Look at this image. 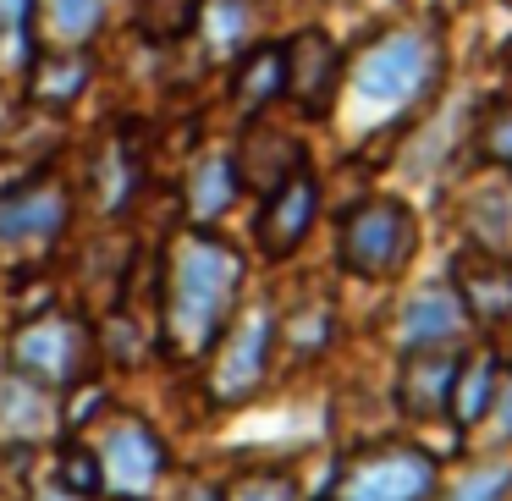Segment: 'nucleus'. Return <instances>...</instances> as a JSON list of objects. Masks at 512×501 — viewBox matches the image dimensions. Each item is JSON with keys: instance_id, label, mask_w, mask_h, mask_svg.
<instances>
[{"instance_id": "nucleus-22", "label": "nucleus", "mask_w": 512, "mask_h": 501, "mask_svg": "<svg viewBox=\"0 0 512 501\" xmlns=\"http://www.w3.org/2000/svg\"><path fill=\"white\" fill-rule=\"evenodd\" d=\"M56 490H67V496H83V501L100 496L105 479H100V457H94V446L61 441V452H56Z\"/></svg>"}, {"instance_id": "nucleus-16", "label": "nucleus", "mask_w": 512, "mask_h": 501, "mask_svg": "<svg viewBox=\"0 0 512 501\" xmlns=\"http://www.w3.org/2000/svg\"><path fill=\"white\" fill-rule=\"evenodd\" d=\"M496 386H501V364L490 353H468L457 358V375H452V402H446V419L457 430H479L496 402Z\"/></svg>"}, {"instance_id": "nucleus-6", "label": "nucleus", "mask_w": 512, "mask_h": 501, "mask_svg": "<svg viewBox=\"0 0 512 501\" xmlns=\"http://www.w3.org/2000/svg\"><path fill=\"white\" fill-rule=\"evenodd\" d=\"M72 221V193L56 171H34L17 188L0 193V248L6 254H39Z\"/></svg>"}, {"instance_id": "nucleus-10", "label": "nucleus", "mask_w": 512, "mask_h": 501, "mask_svg": "<svg viewBox=\"0 0 512 501\" xmlns=\"http://www.w3.org/2000/svg\"><path fill=\"white\" fill-rule=\"evenodd\" d=\"M314 215H320V188H314L309 171H298V177H287L276 193H265V210H259V221H254L259 254L265 259L298 254L309 226H314Z\"/></svg>"}, {"instance_id": "nucleus-28", "label": "nucleus", "mask_w": 512, "mask_h": 501, "mask_svg": "<svg viewBox=\"0 0 512 501\" xmlns=\"http://www.w3.org/2000/svg\"><path fill=\"white\" fill-rule=\"evenodd\" d=\"M28 12H34V0H0V45L28 34Z\"/></svg>"}, {"instance_id": "nucleus-27", "label": "nucleus", "mask_w": 512, "mask_h": 501, "mask_svg": "<svg viewBox=\"0 0 512 501\" xmlns=\"http://www.w3.org/2000/svg\"><path fill=\"white\" fill-rule=\"evenodd\" d=\"M485 424L496 430V441H512V369H501V386H496V402H490Z\"/></svg>"}, {"instance_id": "nucleus-23", "label": "nucleus", "mask_w": 512, "mask_h": 501, "mask_svg": "<svg viewBox=\"0 0 512 501\" xmlns=\"http://www.w3.org/2000/svg\"><path fill=\"white\" fill-rule=\"evenodd\" d=\"M474 144L490 166L512 171V100L485 105V116H479V127H474Z\"/></svg>"}, {"instance_id": "nucleus-25", "label": "nucleus", "mask_w": 512, "mask_h": 501, "mask_svg": "<svg viewBox=\"0 0 512 501\" xmlns=\"http://www.w3.org/2000/svg\"><path fill=\"white\" fill-rule=\"evenodd\" d=\"M281 336L292 342V353H320V347L331 342V309H325V303H309V309H298L281 325Z\"/></svg>"}, {"instance_id": "nucleus-29", "label": "nucleus", "mask_w": 512, "mask_h": 501, "mask_svg": "<svg viewBox=\"0 0 512 501\" xmlns=\"http://www.w3.org/2000/svg\"><path fill=\"white\" fill-rule=\"evenodd\" d=\"M182 501H226V496H221L215 485H204V479H193V485L182 490Z\"/></svg>"}, {"instance_id": "nucleus-13", "label": "nucleus", "mask_w": 512, "mask_h": 501, "mask_svg": "<svg viewBox=\"0 0 512 501\" xmlns=\"http://www.w3.org/2000/svg\"><path fill=\"white\" fill-rule=\"evenodd\" d=\"M452 375H457L452 347H408L397 369V408L419 424L441 419L446 402H452Z\"/></svg>"}, {"instance_id": "nucleus-9", "label": "nucleus", "mask_w": 512, "mask_h": 501, "mask_svg": "<svg viewBox=\"0 0 512 501\" xmlns=\"http://www.w3.org/2000/svg\"><path fill=\"white\" fill-rule=\"evenodd\" d=\"M342 89V50L331 34L320 28H303L281 45V94L298 105L303 116H325Z\"/></svg>"}, {"instance_id": "nucleus-5", "label": "nucleus", "mask_w": 512, "mask_h": 501, "mask_svg": "<svg viewBox=\"0 0 512 501\" xmlns=\"http://www.w3.org/2000/svg\"><path fill=\"white\" fill-rule=\"evenodd\" d=\"M435 457L408 441H380L347 457L331 501H435Z\"/></svg>"}, {"instance_id": "nucleus-3", "label": "nucleus", "mask_w": 512, "mask_h": 501, "mask_svg": "<svg viewBox=\"0 0 512 501\" xmlns=\"http://www.w3.org/2000/svg\"><path fill=\"white\" fill-rule=\"evenodd\" d=\"M419 254V221L402 199H364L342 215L336 259L358 281H397Z\"/></svg>"}, {"instance_id": "nucleus-31", "label": "nucleus", "mask_w": 512, "mask_h": 501, "mask_svg": "<svg viewBox=\"0 0 512 501\" xmlns=\"http://www.w3.org/2000/svg\"><path fill=\"white\" fill-rule=\"evenodd\" d=\"M116 501H133V496H116Z\"/></svg>"}, {"instance_id": "nucleus-24", "label": "nucleus", "mask_w": 512, "mask_h": 501, "mask_svg": "<svg viewBox=\"0 0 512 501\" xmlns=\"http://www.w3.org/2000/svg\"><path fill=\"white\" fill-rule=\"evenodd\" d=\"M226 501H298V485H292V474H281V468H254V474H243L232 490H221Z\"/></svg>"}, {"instance_id": "nucleus-11", "label": "nucleus", "mask_w": 512, "mask_h": 501, "mask_svg": "<svg viewBox=\"0 0 512 501\" xmlns=\"http://www.w3.org/2000/svg\"><path fill=\"white\" fill-rule=\"evenodd\" d=\"M452 292L463 303V314L485 331L512 320V265L501 254H485V248H468L452 265Z\"/></svg>"}, {"instance_id": "nucleus-30", "label": "nucleus", "mask_w": 512, "mask_h": 501, "mask_svg": "<svg viewBox=\"0 0 512 501\" xmlns=\"http://www.w3.org/2000/svg\"><path fill=\"white\" fill-rule=\"evenodd\" d=\"M39 501H83V496H67V490H50V496H39Z\"/></svg>"}, {"instance_id": "nucleus-12", "label": "nucleus", "mask_w": 512, "mask_h": 501, "mask_svg": "<svg viewBox=\"0 0 512 501\" xmlns=\"http://www.w3.org/2000/svg\"><path fill=\"white\" fill-rule=\"evenodd\" d=\"M232 171H237V188H254L259 199H265V193H276L287 177H298V171H309V166H303L298 138H287L281 127H265L254 116L243 144L232 149Z\"/></svg>"}, {"instance_id": "nucleus-17", "label": "nucleus", "mask_w": 512, "mask_h": 501, "mask_svg": "<svg viewBox=\"0 0 512 501\" xmlns=\"http://www.w3.org/2000/svg\"><path fill=\"white\" fill-rule=\"evenodd\" d=\"M28 72H34L28 100H34L39 111H67V105L89 89V56H83V50H45Z\"/></svg>"}, {"instance_id": "nucleus-20", "label": "nucleus", "mask_w": 512, "mask_h": 501, "mask_svg": "<svg viewBox=\"0 0 512 501\" xmlns=\"http://www.w3.org/2000/svg\"><path fill=\"white\" fill-rule=\"evenodd\" d=\"M138 182H144V155H138L133 133H127L122 144L100 160V204L105 210H127V199L138 193Z\"/></svg>"}, {"instance_id": "nucleus-14", "label": "nucleus", "mask_w": 512, "mask_h": 501, "mask_svg": "<svg viewBox=\"0 0 512 501\" xmlns=\"http://www.w3.org/2000/svg\"><path fill=\"white\" fill-rule=\"evenodd\" d=\"M28 23L45 50H83L105 23V0H34Z\"/></svg>"}, {"instance_id": "nucleus-32", "label": "nucleus", "mask_w": 512, "mask_h": 501, "mask_svg": "<svg viewBox=\"0 0 512 501\" xmlns=\"http://www.w3.org/2000/svg\"><path fill=\"white\" fill-rule=\"evenodd\" d=\"M320 501H331V496H320Z\"/></svg>"}, {"instance_id": "nucleus-8", "label": "nucleus", "mask_w": 512, "mask_h": 501, "mask_svg": "<svg viewBox=\"0 0 512 501\" xmlns=\"http://www.w3.org/2000/svg\"><path fill=\"white\" fill-rule=\"evenodd\" d=\"M94 457H100V479L116 496L144 501L149 490L166 479V441H160L144 419H133V413H116V419L105 424V441L94 446Z\"/></svg>"}, {"instance_id": "nucleus-1", "label": "nucleus", "mask_w": 512, "mask_h": 501, "mask_svg": "<svg viewBox=\"0 0 512 501\" xmlns=\"http://www.w3.org/2000/svg\"><path fill=\"white\" fill-rule=\"evenodd\" d=\"M243 298V254L226 248L215 232H182L166 254L160 281V325L177 353H210L215 336L232 325Z\"/></svg>"}, {"instance_id": "nucleus-2", "label": "nucleus", "mask_w": 512, "mask_h": 501, "mask_svg": "<svg viewBox=\"0 0 512 501\" xmlns=\"http://www.w3.org/2000/svg\"><path fill=\"white\" fill-rule=\"evenodd\" d=\"M435 72H441V56H435V45L424 34H380L342 78L353 83V100L364 111V122L380 127L391 116H408L430 94Z\"/></svg>"}, {"instance_id": "nucleus-4", "label": "nucleus", "mask_w": 512, "mask_h": 501, "mask_svg": "<svg viewBox=\"0 0 512 501\" xmlns=\"http://www.w3.org/2000/svg\"><path fill=\"white\" fill-rule=\"evenodd\" d=\"M89 358H94V331L78 320V314H28L12 331V369L28 380V386L45 391H72L89 380Z\"/></svg>"}, {"instance_id": "nucleus-33", "label": "nucleus", "mask_w": 512, "mask_h": 501, "mask_svg": "<svg viewBox=\"0 0 512 501\" xmlns=\"http://www.w3.org/2000/svg\"><path fill=\"white\" fill-rule=\"evenodd\" d=\"M507 6H512V0H507Z\"/></svg>"}, {"instance_id": "nucleus-21", "label": "nucleus", "mask_w": 512, "mask_h": 501, "mask_svg": "<svg viewBox=\"0 0 512 501\" xmlns=\"http://www.w3.org/2000/svg\"><path fill=\"white\" fill-rule=\"evenodd\" d=\"M199 23V0H138V34L149 45H171V39L193 34Z\"/></svg>"}, {"instance_id": "nucleus-15", "label": "nucleus", "mask_w": 512, "mask_h": 501, "mask_svg": "<svg viewBox=\"0 0 512 501\" xmlns=\"http://www.w3.org/2000/svg\"><path fill=\"white\" fill-rule=\"evenodd\" d=\"M463 303L452 287H424L402 309V347H452V336L463 331Z\"/></svg>"}, {"instance_id": "nucleus-19", "label": "nucleus", "mask_w": 512, "mask_h": 501, "mask_svg": "<svg viewBox=\"0 0 512 501\" xmlns=\"http://www.w3.org/2000/svg\"><path fill=\"white\" fill-rule=\"evenodd\" d=\"M276 100H281V45H254L232 67V105H237V116L254 122Z\"/></svg>"}, {"instance_id": "nucleus-7", "label": "nucleus", "mask_w": 512, "mask_h": 501, "mask_svg": "<svg viewBox=\"0 0 512 501\" xmlns=\"http://www.w3.org/2000/svg\"><path fill=\"white\" fill-rule=\"evenodd\" d=\"M270 347H276V320L270 309H248L232 314L221 336H215V364H210V397L215 402H248L259 386H265V369H270Z\"/></svg>"}, {"instance_id": "nucleus-26", "label": "nucleus", "mask_w": 512, "mask_h": 501, "mask_svg": "<svg viewBox=\"0 0 512 501\" xmlns=\"http://www.w3.org/2000/svg\"><path fill=\"white\" fill-rule=\"evenodd\" d=\"M507 496H512V463H490L479 474H468L446 501H507Z\"/></svg>"}, {"instance_id": "nucleus-18", "label": "nucleus", "mask_w": 512, "mask_h": 501, "mask_svg": "<svg viewBox=\"0 0 512 501\" xmlns=\"http://www.w3.org/2000/svg\"><path fill=\"white\" fill-rule=\"evenodd\" d=\"M237 199V171H232V155L226 149H204L188 171V215L193 226H210L226 215V204Z\"/></svg>"}]
</instances>
